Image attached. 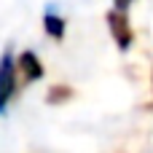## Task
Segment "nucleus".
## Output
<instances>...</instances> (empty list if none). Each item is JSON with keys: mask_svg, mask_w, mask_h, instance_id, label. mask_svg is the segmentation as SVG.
I'll use <instances>...</instances> for the list:
<instances>
[{"mask_svg": "<svg viewBox=\"0 0 153 153\" xmlns=\"http://www.w3.org/2000/svg\"><path fill=\"white\" fill-rule=\"evenodd\" d=\"M108 27H110V32H113L118 48H129V43H132V30H129V22H126V16H124V8H116V11L108 13Z\"/></svg>", "mask_w": 153, "mask_h": 153, "instance_id": "nucleus-2", "label": "nucleus"}, {"mask_svg": "<svg viewBox=\"0 0 153 153\" xmlns=\"http://www.w3.org/2000/svg\"><path fill=\"white\" fill-rule=\"evenodd\" d=\"M43 27H46V32H48L51 38H62V35H65V19H59V16H54V13H46V16H43Z\"/></svg>", "mask_w": 153, "mask_h": 153, "instance_id": "nucleus-4", "label": "nucleus"}, {"mask_svg": "<svg viewBox=\"0 0 153 153\" xmlns=\"http://www.w3.org/2000/svg\"><path fill=\"white\" fill-rule=\"evenodd\" d=\"M13 89H16V67H13L11 56H3L0 59V113L5 110L8 100L13 97Z\"/></svg>", "mask_w": 153, "mask_h": 153, "instance_id": "nucleus-1", "label": "nucleus"}, {"mask_svg": "<svg viewBox=\"0 0 153 153\" xmlns=\"http://www.w3.org/2000/svg\"><path fill=\"white\" fill-rule=\"evenodd\" d=\"M129 3H132V0H116V5H118V8H126Z\"/></svg>", "mask_w": 153, "mask_h": 153, "instance_id": "nucleus-5", "label": "nucleus"}, {"mask_svg": "<svg viewBox=\"0 0 153 153\" xmlns=\"http://www.w3.org/2000/svg\"><path fill=\"white\" fill-rule=\"evenodd\" d=\"M19 67H22V75H27L30 81H35V78L43 75V67H40V62H38V56L32 51H24L19 56Z\"/></svg>", "mask_w": 153, "mask_h": 153, "instance_id": "nucleus-3", "label": "nucleus"}]
</instances>
